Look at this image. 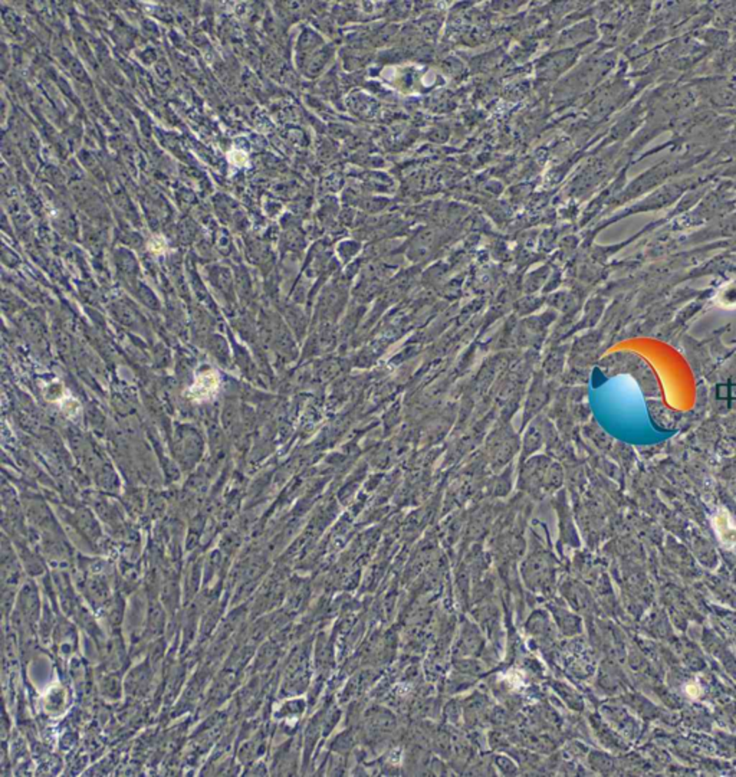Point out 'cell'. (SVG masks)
I'll list each match as a JSON object with an SVG mask.
<instances>
[{
	"instance_id": "obj_1",
	"label": "cell",
	"mask_w": 736,
	"mask_h": 777,
	"mask_svg": "<svg viewBox=\"0 0 736 777\" xmlns=\"http://www.w3.org/2000/svg\"><path fill=\"white\" fill-rule=\"evenodd\" d=\"M219 388V377L216 373L209 372L202 376H198L194 384L190 388V396L193 399L205 400L209 399L212 395H215Z\"/></svg>"
},
{
	"instance_id": "obj_2",
	"label": "cell",
	"mask_w": 736,
	"mask_h": 777,
	"mask_svg": "<svg viewBox=\"0 0 736 777\" xmlns=\"http://www.w3.org/2000/svg\"><path fill=\"white\" fill-rule=\"evenodd\" d=\"M715 529L723 544L726 545L736 544V526L732 523L726 511H721L715 517Z\"/></svg>"
}]
</instances>
